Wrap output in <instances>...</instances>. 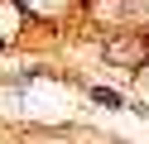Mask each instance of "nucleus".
I'll list each match as a JSON object with an SVG mask.
<instances>
[{"label": "nucleus", "instance_id": "obj_1", "mask_svg": "<svg viewBox=\"0 0 149 144\" xmlns=\"http://www.w3.org/2000/svg\"><path fill=\"white\" fill-rule=\"evenodd\" d=\"M91 96H96V106H106V111H116V106H120V96H116V91H106V86H96Z\"/></svg>", "mask_w": 149, "mask_h": 144}]
</instances>
